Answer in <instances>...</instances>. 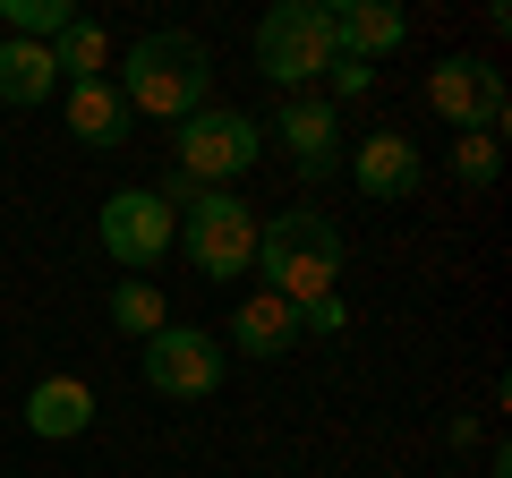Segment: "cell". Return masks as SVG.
I'll use <instances>...</instances> for the list:
<instances>
[{
    "instance_id": "cell-1",
    "label": "cell",
    "mask_w": 512,
    "mask_h": 478,
    "mask_svg": "<svg viewBox=\"0 0 512 478\" xmlns=\"http://www.w3.org/2000/svg\"><path fill=\"white\" fill-rule=\"evenodd\" d=\"M205 86H214V52H205L188 26H154L120 52V103L128 120H163L180 129L188 111H205Z\"/></svg>"
},
{
    "instance_id": "cell-2",
    "label": "cell",
    "mask_w": 512,
    "mask_h": 478,
    "mask_svg": "<svg viewBox=\"0 0 512 478\" xmlns=\"http://www.w3.org/2000/svg\"><path fill=\"white\" fill-rule=\"evenodd\" d=\"M342 231H333L325 205H282L274 222H256V274H265V291L291 299V308H308V299H333V282H342Z\"/></svg>"
},
{
    "instance_id": "cell-3",
    "label": "cell",
    "mask_w": 512,
    "mask_h": 478,
    "mask_svg": "<svg viewBox=\"0 0 512 478\" xmlns=\"http://www.w3.org/2000/svg\"><path fill=\"white\" fill-rule=\"evenodd\" d=\"M171 222H180V231H171V248H188V265H197L205 282L256 274V205L239 197V188H197Z\"/></svg>"
},
{
    "instance_id": "cell-4",
    "label": "cell",
    "mask_w": 512,
    "mask_h": 478,
    "mask_svg": "<svg viewBox=\"0 0 512 478\" xmlns=\"http://www.w3.org/2000/svg\"><path fill=\"white\" fill-rule=\"evenodd\" d=\"M256 69L282 94H316L333 69V0H274L256 18Z\"/></svg>"
},
{
    "instance_id": "cell-5",
    "label": "cell",
    "mask_w": 512,
    "mask_h": 478,
    "mask_svg": "<svg viewBox=\"0 0 512 478\" xmlns=\"http://www.w3.org/2000/svg\"><path fill=\"white\" fill-rule=\"evenodd\" d=\"M256 154H265V129H256L248 111H222V103L188 111L180 137H171V171H180L188 188H231Z\"/></svg>"
},
{
    "instance_id": "cell-6",
    "label": "cell",
    "mask_w": 512,
    "mask_h": 478,
    "mask_svg": "<svg viewBox=\"0 0 512 478\" xmlns=\"http://www.w3.org/2000/svg\"><path fill=\"white\" fill-rule=\"evenodd\" d=\"M427 103H436V120L453 137H504V77L478 52H444L427 69Z\"/></svg>"
},
{
    "instance_id": "cell-7",
    "label": "cell",
    "mask_w": 512,
    "mask_h": 478,
    "mask_svg": "<svg viewBox=\"0 0 512 478\" xmlns=\"http://www.w3.org/2000/svg\"><path fill=\"white\" fill-rule=\"evenodd\" d=\"M137 350H146V385L163 402H205V393H222V368H231L222 333H205V325H163Z\"/></svg>"
},
{
    "instance_id": "cell-8",
    "label": "cell",
    "mask_w": 512,
    "mask_h": 478,
    "mask_svg": "<svg viewBox=\"0 0 512 478\" xmlns=\"http://www.w3.org/2000/svg\"><path fill=\"white\" fill-rule=\"evenodd\" d=\"M94 231H103V257L120 265V274H154V265L171 257V205L154 197V188H111L103 214H94Z\"/></svg>"
},
{
    "instance_id": "cell-9",
    "label": "cell",
    "mask_w": 512,
    "mask_h": 478,
    "mask_svg": "<svg viewBox=\"0 0 512 478\" xmlns=\"http://www.w3.org/2000/svg\"><path fill=\"white\" fill-rule=\"evenodd\" d=\"M265 137H282V154L299 163V180H325L333 154H342V111H333L325 94H282V111H274Z\"/></svg>"
},
{
    "instance_id": "cell-10",
    "label": "cell",
    "mask_w": 512,
    "mask_h": 478,
    "mask_svg": "<svg viewBox=\"0 0 512 478\" xmlns=\"http://www.w3.org/2000/svg\"><path fill=\"white\" fill-rule=\"evenodd\" d=\"M350 180H359L367 205H410L419 180H427V163H419V146H410L402 129H376V137H359V154H350Z\"/></svg>"
},
{
    "instance_id": "cell-11",
    "label": "cell",
    "mask_w": 512,
    "mask_h": 478,
    "mask_svg": "<svg viewBox=\"0 0 512 478\" xmlns=\"http://www.w3.org/2000/svg\"><path fill=\"white\" fill-rule=\"evenodd\" d=\"M410 43V9H393V0H333V52L342 60H393Z\"/></svg>"
},
{
    "instance_id": "cell-12",
    "label": "cell",
    "mask_w": 512,
    "mask_h": 478,
    "mask_svg": "<svg viewBox=\"0 0 512 478\" xmlns=\"http://www.w3.org/2000/svg\"><path fill=\"white\" fill-rule=\"evenodd\" d=\"M291 342H299V308L274 291H248L231 308V333H222V350H248V359H282Z\"/></svg>"
},
{
    "instance_id": "cell-13",
    "label": "cell",
    "mask_w": 512,
    "mask_h": 478,
    "mask_svg": "<svg viewBox=\"0 0 512 478\" xmlns=\"http://www.w3.org/2000/svg\"><path fill=\"white\" fill-rule=\"evenodd\" d=\"M26 427H35L43 444H77L94 427V385L86 376H43V385L26 393Z\"/></svg>"
},
{
    "instance_id": "cell-14",
    "label": "cell",
    "mask_w": 512,
    "mask_h": 478,
    "mask_svg": "<svg viewBox=\"0 0 512 478\" xmlns=\"http://www.w3.org/2000/svg\"><path fill=\"white\" fill-rule=\"evenodd\" d=\"M69 137L77 146H120L128 137V103H120V86L111 77H86V86H69Z\"/></svg>"
},
{
    "instance_id": "cell-15",
    "label": "cell",
    "mask_w": 512,
    "mask_h": 478,
    "mask_svg": "<svg viewBox=\"0 0 512 478\" xmlns=\"http://www.w3.org/2000/svg\"><path fill=\"white\" fill-rule=\"evenodd\" d=\"M52 86H60V69H52V43H0V103L9 111H35V103H52Z\"/></svg>"
},
{
    "instance_id": "cell-16",
    "label": "cell",
    "mask_w": 512,
    "mask_h": 478,
    "mask_svg": "<svg viewBox=\"0 0 512 478\" xmlns=\"http://www.w3.org/2000/svg\"><path fill=\"white\" fill-rule=\"evenodd\" d=\"M52 69H60V86H86V77H103V69H111V35L86 18V9H77V18L52 35Z\"/></svg>"
},
{
    "instance_id": "cell-17",
    "label": "cell",
    "mask_w": 512,
    "mask_h": 478,
    "mask_svg": "<svg viewBox=\"0 0 512 478\" xmlns=\"http://www.w3.org/2000/svg\"><path fill=\"white\" fill-rule=\"evenodd\" d=\"M111 325H120L128 342H154V333L171 325V308H163V291H154L146 274H120L111 282Z\"/></svg>"
},
{
    "instance_id": "cell-18",
    "label": "cell",
    "mask_w": 512,
    "mask_h": 478,
    "mask_svg": "<svg viewBox=\"0 0 512 478\" xmlns=\"http://www.w3.org/2000/svg\"><path fill=\"white\" fill-rule=\"evenodd\" d=\"M444 171H453V188H495L504 180V146H495V137H453Z\"/></svg>"
},
{
    "instance_id": "cell-19",
    "label": "cell",
    "mask_w": 512,
    "mask_h": 478,
    "mask_svg": "<svg viewBox=\"0 0 512 478\" xmlns=\"http://www.w3.org/2000/svg\"><path fill=\"white\" fill-rule=\"evenodd\" d=\"M350 325V308H342V291L333 299H308V308H299V342H333V333Z\"/></svg>"
},
{
    "instance_id": "cell-20",
    "label": "cell",
    "mask_w": 512,
    "mask_h": 478,
    "mask_svg": "<svg viewBox=\"0 0 512 478\" xmlns=\"http://www.w3.org/2000/svg\"><path fill=\"white\" fill-rule=\"evenodd\" d=\"M367 86H376V69H367V60H342V52H333V69H325V103H359Z\"/></svg>"
}]
</instances>
